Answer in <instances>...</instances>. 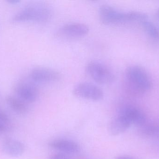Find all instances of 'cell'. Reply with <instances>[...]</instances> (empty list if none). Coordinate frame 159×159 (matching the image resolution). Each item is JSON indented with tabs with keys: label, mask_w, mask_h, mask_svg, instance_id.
<instances>
[{
	"label": "cell",
	"mask_w": 159,
	"mask_h": 159,
	"mask_svg": "<svg viewBox=\"0 0 159 159\" xmlns=\"http://www.w3.org/2000/svg\"><path fill=\"white\" fill-rule=\"evenodd\" d=\"M142 25L146 32L152 38H159V30L156 25L148 19L141 21Z\"/></svg>",
	"instance_id": "obj_15"
},
{
	"label": "cell",
	"mask_w": 159,
	"mask_h": 159,
	"mask_svg": "<svg viewBox=\"0 0 159 159\" xmlns=\"http://www.w3.org/2000/svg\"><path fill=\"white\" fill-rule=\"evenodd\" d=\"M1 149L4 154L11 157H19L24 154L25 146L19 140L12 138H7L2 142Z\"/></svg>",
	"instance_id": "obj_10"
},
{
	"label": "cell",
	"mask_w": 159,
	"mask_h": 159,
	"mask_svg": "<svg viewBox=\"0 0 159 159\" xmlns=\"http://www.w3.org/2000/svg\"><path fill=\"white\" fill-rule=\"evenodd\" d=\"M48 159H70L67 155L63 153L53 154L49 156Z\"/></svg>",
	"instance_id": "obj_17"
},
{
	"label": "cell",
	"mask_w": 159,
	"mask_h": 159,
	"mask_svg": "<svg viewBox=\"0 0 159 159\" xmlns=\"http://www.w3.org/2000/svg\"><path fill=\"white\" fill-rule=\"evenodd\" d=\"M115 159H134L127 156H121L116 157Z\"/></svg>",
	"instance_id": "obj_19"
},
{
	"label": "cell",
	"mask_w": 159,
	"mask_h": 159,
	"mask_svg": "<svg viewBox=\"0 0 159 159\" xmlns=\"http://www.w3.org/2000/svg\"><path fill=\"white\" fill-rule=\"evenodd\" d=\"M73 93L77 98L93 101H101L104 97V92L101 88L89 82L77 84L73 89Z\"/></svg>",
	"instance_id": "obj_5"
},
{
	"label": "cell",
	"mask_w": 159,
	"mask_h": 159,
	"mask_svg": "<svg viewBox=\"0 0 159 159\" xmlns=\"http://www.w3.org/2000/svg\"><path fill=\"white\" fill-rule=\"evenodd\" d=\"M125 78L131 91L135 95H141L153 87L151 77L143 67L140 65H132L125 71Z\"/></svg>",
	"instance_id": "obj_1"
},
{
	"label": "cell",
	"mask_w": 159,
	"mask_h": 159,
	"mask_svg": "<svg viewBox=\"0 0 159 159\" xmlns=\"http://www.w3.org/2000/svg\"><path fill=\"white\" fill-rule=\"evenodd\" d=\"M7 126L0 124V134H2L7 130Z\"/></svg>",
	"instance_id": "obj_18"
},
{
	"label": "cell",
	"mask_w": 159,
	"mask_h": 159,
	"mask_svg": "<svg viewBox=\"0 0 159 159\" xmlns=\"http://www.w3.org/2000/svg\"><path fill=\"white\" fill-rule=\"evenodd\" d=\"M10 122V119L6 113L0 108V124L1 125H7Z\"/></svg>",
	"instance_id": "obj_16"
},
{
	"label": "cell",
	"mask_w": 159,
	"mask_h": 159,
	"mask_svg": "<svg viewBox=\"0 0 159 159\" xmlns=\"http://www.w3.org/2000/svg\"><path fill=\"white\" fill-rule=\"evenodd\" d=\"M89 31L88 25L80 22H69L61 26L57 32L60 36L67 38H76L83 37Z\"/></svg>",
	"instance_id": "obj_6"
},
{
	"label": "cell",
	"mask_w": 159,
	"mask_h": 159,
	"mask_svg": "<svg viewBox=\"0 0 159 159\" xmlns=\"http://www.w3.org/2000/svg\"><path fill=\"white\" fill-rule=\"evenodd\" d=\"M33 81L36 83L55 82L60 79L61 74L57 70L45 67L34 68L30 73Z\"/></svg>",
	"instance_id": "obj_7"
},
{
	"label": "cell",
	"mask_w": 159,
	"mask_h": 159,
	"mask_svg": "<svg viewBox=\"0 0 159 159\" xmlns=\"http://www.w3.org/2000/svg\"><path fill=\"white\" fill-rule=\"evenodd\" d=\"M50 148L61 153L76 154L79 152L80 147L76 142L66 139H56L50 141L48 143Z\"/></svg>",
	"instance_id": "obj_11"
},
{
	"label": "cell",
	"mask_w": 159,
	"mask_h": 159,
	"mask_svg": "<svg viewBox=\"0 0 159 159\" xmlns=\"http://www.w3.org/2000/svg\"><path fill=\"white\" fill-rule=\"evenodd\" d=\"M140 128L143 135L147 137L159 138V125L146 123Z\"/></svg>",
	"instance_id": "obj_14"
},
{
	"label": "cell",
	"mask_w": 159,
	"mask_h": 159,
	"mask_svg": "<svg viewBox=\"0 0 159 159\" xmlns=\"http://www.w3.org/2000/svg\"><path fill=\"white\" fill-rule=\"evenodd\" d=\"M120 111L126 115L130 120L132 124L139 128L146 123V117L142 110L133 105H126Z\"/></svg>",
	"instance_id": "obj_12"
},
{
	"label": "cell",
	"mask_w": 159,
	"mask_h": 159,
	"mask_svg": "<svg viewBox=\"0 0 159 159\" xmlns=\"http://www.w3.org/2000/svg\"><path fill=\"white\" fill-rule=\"evenodd\" d=\"M8 2L10 3L13 4H17L20 1H18V0H9V1H8Z\"/></svg>",
	"instance_id": "obj_20"
},
{
	"label": "cell",
	"mask_w": 159,
	"mask_h": 159,
	"mask_svg": "<svg viewBox=\"0 0 159 159\" xmlns=\"http://www.w3.org/2000/svg\"><path fill=\"white\" fill-rule=\"evenodd\" d=\"M15 92L17 97L26 103L34 102L39 95L38 89L31 83H20L15 87Z\"/></svg>",
	"instance_id": "obj_8"
},
{
	"label": "cell",
	"mask_w": 159,
	"mask_h": 159,
	"mask_svg": "<svg viewBox=\"0 0 159 159\" xmlns=\"http://www.w3.org/2000/svg\"><path fill=\"white\" fill-rule=\"evenodd\" d=\"M85 71L90 78L99 84L108 85L114 82L116 79L112 70L97 61L89 62L85 67Z\"/></svg>",
	"instance_id": "obj_4"
},
{
	"label": "cell",
	"mask_w": 159,
	"mask_h": 159,
	"mask_svg": "<svg viewBox=\"0 0 159 159\" xmlns=\"http://www.w3.org/2000/svg\"><path fill=\"white\" fill-rule=\"evenodd\" d=\"M51 10L49 7L43 3L30 4L18 12L12 18L14 22H43L51 17Z\"/></svg>",
	"instance_id": "obj_3"
},
{
	"label": "cell",
	"mask_w": 159,
	"mask_h": 159,
	"mask_svg": "<svg viewBox=\"0 0 159 159\" xmlns=\"http://www.w3.org/2000/svg\"><path fill=\"white\" fill-rule=\"evenodd\" d=\"M157 14H158V15L159 16V8L158 9V10H157Z\"/></svg>",
	"instance_id": "obj_21"
},
{
	"label": "cell",
	"mask_w": 159,
	"mask_h": 159,
	"mask_svg": "<svg viewBox=\"0 0 159 159\" xmlns=\"http://www.w3.org/2000/svg\"><path fill=\"white\" fill-rule=\"evenodd\" d=\"M131 125L128 117L120 111L110 120L108 125V132L114 136L120 135L126 131Z\"/></svg>",
	"instance_id": "obj_9"
},
{
	"label": "cell",
	"mask_w": 159,
	"mask_h": 159,
	"mask_svg": "<svg viewBox=\"0 0 159 159\" xmlns=\"http://www.w3.org/2000/svg\"><path fill=\"white\" fill-rule=\"evenodd\" d=\"M6 101L9 107L19 115H24L28 112L27 103L16 96L8 95L6 98Z\"/></svg>",
	"instance_id": "obj_13"
},
{
	"label": "cell",
	"mask_w": 159,
	"mask_h": 159,
	"mask_svg": "<svg viewBox=\"0 0 159 159\" xmlns=\"http://www.w3.org/2000/svg\"><path fill=\"white\" fill-rule=\"evenodd\" d=\"M99 15L101 21L103 24L108 25L134 21H141L148 17L147 15L143 12L136 11L124 12L106 4L100 7Z\"/></svg>",
	"instance_id": "obj_2"
}]
</instances>
